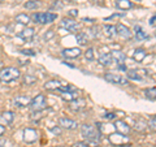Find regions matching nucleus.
Listing matches in <instances>:
<instances>
[{
    "label": "nucleus",
    "mask_w": 156,
    "mask_h": 147,
    "mask_svg": "<svg viewBox=\"0 0 156 147\" xmlns=\"http://www.w3.org/2000/svg\"><path fill=\"white\" fill-rule=\"evenodd\" d=\"M81 134L86 139V143L91 147H98L100 143L101 131L94 125L83 124L81 126Z\"/></svg>",
    "instance_id": "1"
},
{
    "label": "nucleus",
    "mask_w": 156,
    "mask_h": 147,
    "mask_svg": "<svg viewBox=\"0 0 156 147\" xmlns=\"http://www.w3.org/2000/svg\"><path fill=\"white\" fill-rule=\"evenodd\" d=\"M21 73H20V69L14 66H8V68H4V69L0 70V82L3 83H8V82H12V81H16L20 78Z\"/></svg>",
    "instance_id": "2"
},
{
    "label": "nucleus",
    "mask_w": 156,
    "mask_h": 147,
    "mask_svg": "<svg viewBox=\"0 0 156 147\" xmlns=\"http://www.w3.org/2000/svg\"><path fill=\"white\" fill-rule=\"evenodd\" d=\"M31 18L34 20L35 23H51L57 18L56 13L52 12H46V13H34Z\"/></svg>",
    "instance_id": "3"
},
{
    "label": "nucleus",
    "mask_w": 156,
    "mask_h": 147,
    "mask_svg": "<svg viewBox=\"0 0 156 147\" xmlns=\"http://www.w3.org/2000/svg\"><path fill=\"white\" fill-rule=\"evenodd\" d=\"M29 107H30V109H31L33 112H42L43 109H46V107H47L46 96L43 95V94L37 95V96L30 102Z\"/></svg>",
    "instance_id": "4"
},
{
    "label": "nucleus",
    "mask_w": 156,
    "mask_h": 147,
    "mask_svg": "<svg viewBox=\"0 0 156 147\" xmlns=\"http://www.w3.org/2000/svg\"><path fill=\"white\" fill-rule=\"evenodd\" d=\"M104 80L108 81L109 83H115V85H128L129 81L124 78L120 74H115V73H105L104 74Z\"/></svg>",
    "instance_id": "5"
},
{
    "label": "nucleus",
    "mask_w": 156,
    "mask_h": 147,
    "mask_svg": "<svg viewBox=\"0 0 156 147\" xmlns=\"http://www.w3.org/2000/svg\"><path fill=\"white\" fill-rule=\"evenodd\" d=\"M60 26L64 27V29H66V30L70 31V33H74V31H77L78 29H80V25H78V23L74 21V20L68 18V17H65V18L61 20Z\"/></svg>",
    "instance_id": "6"
},
{
    "label": "nucleus",
    "mask_w": 156,
    "mask_h": 147,
    "mask_svg": "<svg viewBox=\"0 0 156 147\" xmlns=\"http://www.w3.org/2000/svg\"><path fill=\"white\" fill-rule=\"evenodd\" d=\"M108 139L112 145H113L115 147L116 146H121L122 143H126V142H129V138H128V135H124V134H121V133H113V134H111L108 137Z\"/></svg>",
    "instance_id": "7"
},
{
    "label": "nucleus",
    "mask_w": 156,
    "mask_h": 147,
    "mask_svg": "<svg viewBox=\"0 0 156 147\" xmlns=\"http://www.w3.org/2000/svg\"><path fill=\"white\" fill-rule=\"evenodd\" d=\"M148 73L144 69H131L128 70V77L133 81H143L144 77H147Z\"/></svg>",
    "instance_id": "8"
},
{
    "label": "nucleus",
    "mask_w": 156,
    "mask_h": 147,
    "mask_svg": "<svg viewBox=\"0 0 156 147\" xmlns=\"http://www.w3.org/2000/svg\"><path fill=\"white\" fill-rule=\"evenodd\" d=\"M116 34H119L124 39H131V37H133V33L130 31V29L128 26H125L124 23H119L116 26Z\"/></svg>",
    "instance_id": "9"
},
{
    "label": "nucleus",
    "mask_w": 156,
    "mask_h": 147,
    "mask_svg": "<svg viewBox=\"0 0 156 147\" xmlns=\"http://www.w3.org/2000/svg\"><path fill=\"white\" fill-rule=\"evenodd\" d=\"M58 125H60L61 128H64V129L73 130V129H77L78 122L74 121V120L66 119V117H61V119H58Z\"/></svg>",
    "instance_id": "10"
},
{
    "label": "nucleus",
    "mask_w": 156,
    "mask_h": 147,
    "mask_svg": "<svg viewBox=\"0 0 156 147\" xmlns=\"http://www.w3.org/2000/svg\"><path fill=\"white\" fill-rule=\"evenodd\" d=\"M81 53H82V51L78 47H72V48H66V50H64L61 52V55L65 59H77V57L81 56Z\"/></svg>",
    "instance_id": "11"
},
{
    "label": "nucleus",
    "mask_w": 156,
    "mask_h": 147,
    "mask_svg": "<svg viewBox=\"0 0 156 147\" xmlns=\"http://www.w3.org/2000/svg\"><path fill=\"white\" fill-rule=\"evenodd\" d=\"M38 139V133L37 130H34L31 128H26L23 130V141L27 142V143H33Z\"/></svg>",
    "instance_id": "12"
},
{
    "label": "nucleus",
    "mask_w": 156,
    "mask_h": 147,
    "mask_svg": "<svg viewBox=\"0 0 156 147\" xmlns=\"http://www.w3.org/2000/svg\"><path fill=\"white\" fill-rule=\"evenodd\" d=\"M85 106H86V100L85 99H82V98H76V99H73L70 102V109L72 111H74V112H78V111H82L85 108Z\"/></svg>",
    "instance_id": "13"
},
{
    "label": "nucleus",
    "mask_w": 156,
    "mask_h": 147,
    "mask_svg": "<svg viewBox=\"0 0 156 147\" xmlns=\"http://www.w3.org/2000/svg\"><path fill=\"white\" fill-rule=\"evenodd\" d=\"M115 129L119 131V133L124 134V135H128V134L130 133V130H131L130 126L126 124V122L121 121V120H119V121H116V122H115Z\"/></svg>",
    "instance_id": "14"
},
{
    "label": "nucleus",
    "mask_w": 156,
    "mask_h": 147,
    "mask_svg": "<svg viewBox=\"0 0 156 147\" xmlns=\"http://www.w3.org/2000/svg\"><path fill=\"white\" fill-rule=\"evenodd\" d=\"M98 61H99L100 65L103 66H109L112 64V61H113V59H112L111 53H107V52H103L99 55V59H98Z\"/></svg>",
    "instance_id": "15"
},
{
    "label": "nucleus",
    "mask_w": 156,
    "mask_h": 147,
    "mask_svg": "<svg viewBox=\"0 0 156 147\" xmlns=\"http://www.w3.org/2000/svg\"><path fill=\"white\" fill-rule=\"evenodd\" d=\"M61 98L65 102H72L73 99L78 98V91L76 89H72V90H68V91H62L61 92Z\"/></svg>",
    "instance_id": "16"
},
{
    "label": "nucleus",
    "mask_w": 156,
    "mask_h": 147,
    "mask_svg": "<svg viewBox=\"0 0 156 147\" xmlns=\"http://www.w3.org/2000/svg\"><path fill=\"white\" fill-rule=\"evenodd\" d=\"M31 99L29 96H25V95H18L16 96V99H14V106L17 107H26L30 104Z\"/></svg>",
    "instance_id": "17"
},
{
    "label": "nucleus",
    "mask_w": 156,
    "mask_h": 147,
    "mask_svg": "<svg viewBox=\"0 0 156 147\" xmlns=\"http://www.w3.org/2000/svg\"><path fill=\"white\" fill-rule=\"evenodd\" d=\"M34 33H35V30H34L33 27H26V29H23V30L20 31L17 35L20 38H22V39H25V41H29V39H31L34 37Z\"/></svg>",
    "instance_id": "18"
},
{
    "label": "nucleus",
    "mask_w": 156,
    "mask_h": 147,
    "mask_svg": "<svg viewBox=\"0 0 156 147\" xmlns=\"http://www.w3.org/2000/svg\"><path fill=\"white\" fill-rule=\"evenodd\" d=\"M111 56H112V59H113V61L119 63V64H122V63L125 61V59H126V55H125L124 52L117 51V50L112 51V52H111Z\"/></svg>",
    "instance_id": "19"
},
{
    "label": "nucleus",
    "mask_w": 156,
    "mask_h": 147,
    "mask_svg": "<svg viewBox=\"0 0 156 147\" xmlns=\"http://www.w3.org/2000/svg\"><path fill=\"white\" fill-rule=\"evenodd\" d=\"M146 56H147V52H146V50H143V48H138V50H135L133 53V59L138 63L143 61Z\"/></svg>",
    "instance_id": "20"
},
{
    "label": "nucleus",
    "mask_w": 156,
    "mask_h": 147,
    "mask_svg": "<svg viewBox=\"0 0 156 147\" xmlns=\"http://www.w3.org/2000/svg\"><path fill=\"white\" fill-rule=\"evenodd\" d=\"M116 7L119 9H121V11H126V9L133 8V3L129 2V0H117Z\"/></svg>",
    "instance_id": "21"
},
{
    "label": "nucleus",
    "mask_w": 156,
    "mask_h": 147,
    "mask_svg": "<svg viewBox=\"0 0 156 147\" xmlns=\"http://www.w3.org/2000/svg\"><path fill=\"white\" fill-rule=\"evenodd\" d=\"M62 85V83L60 81H57V80H51V81H48L44 83V89L46 90H57L58 87H60Z\"/></svg>",
    "instance_id": "22"
},
{
    "label": "nucleus",
    "mask_w": 156,
    "mask_h": 147,
    "mask_svg": "<svg viewBox=\"0 0 156 147\" xmlns=\"http://www.w3.org/2000/svg\"><path fill=\"white\" fill-rule=\"evenodd\" d=\"M135 38H136V41H143V39H148V34L147 33H144V30L142 27H139V26H135Z\"/></svg>",
    "instance_id": "23"
},
{
    "label": "nucleus",
    "mask_w": 156,
    "mask_h": 147,
    "mask_svg": "<svg viewBox=\"0 0 156 147\" xmlns=\"http://www.w3.org/2000/svg\"><path fill=\"white\" fill-rule=\"evenodd\" d=\"M76 39H77V42L80 43L81 46H86L87 42H89V34H86V33H78L77 35H76Z\"/></svg>",
    "instance_id": "24"
},
{
    "label": "nucleus",
    "mask_w": 156,
    "mask_h": 147,
    "mask_svg": "<svg viewBox=\"0 0 156 147\" xmlns=\"http://www.w3.org/2000/svg\"><path fill=\"white\" fill-rule=\"evenodd\" d=\"M144 96L150 100H156V87H148V89H146L144 91Z\"/></svg>",
    "instance_id": "25"
},
{
    "label": "nucleus",
    "mask_w": 156,
    "mask_h": 147,
    "mask_svg": "<svg viewBox=\"0 0 156 147\" xmlns=\"http://www.w3.org/2000/svg\"><path fill=\"white\" fill-rule=\"evenodd\" d=\"M104 34L108 38H113L116 35V26L113 25H104Z\"/></svg>",
    "instance_id": "26"
},
{
    "label": "nucleus",
    "mask_w": 156,
    "mask_h": 147,
    "mask_svg": "<svg viewBox=\"0 0 156 147\" xmlns=\"http://www.w3.org/2000/svg\"><path fill=\"white\" fill-rule=\"evenodd\" d=\"M16 21L18 23H22V25H27V23L30 22V17L25 13H21V14H17L16 16Z\"/></svg>",
    "instance_id": "27"
},
{
    "label": "nucleus",
    "mask_w": 156,
    "mask_h": 147,
    "mask_svg": "<svg viewBox=\"0 0 156 147\" xmlns=\"http://www.w3.org/2000/svg\"><path fill=\"white\" fill-rule=\"evenodd\" d=\"M25 7L26 9H30V11H34V9H38L39 7H41V3L37 2V0H29V2L25 3Z\"/></svg>",
    "instance_id": "28"
},
{
    "label": "nucleus",
    "mask_w": 156,
    "mask_h": 147,
    "mask_svg": "<svg viewBox=\"0 0 156 147\" xmlns=\"http://www.w3.org/2000/svg\"><path fill=\"white\" fill-rule=\"evenodd\" d=\"M146 128H147V122H146L144 120H138L134 125V129L136 131H144Z\"/></svg>",
    "instance_id": "29"
},
{
    "label": "nucleus",
    "mask_w": 156,
    "mask_h": 147,
    "mask_svg": "<svg viewBox=\"0 0 156 147\" xmlns=\"http://www.w3.org/2000/svg\"><path fill=\"white\" fill-rule=\"evenodd\" d=\"M3 119L5 120L7 124H12L13 120H14V115H13V112H11V111H5V112H3Z\"/></svg>",
    "instance_id": "30"
},
{
    "label": "nucleus",
    "mask_w": 156,
    "mask_h": 147,
    "mask_svg": "<svg viewBox=\"0 0 156 147\" xmlns=\"http://www.w3.org/2000/svg\"><path fill=\"white\" fill-rule=\"evenodd\" d=\"M35 81H37V78L31 74H26L23 77V85H34Z\"/></svg>",
    "instance_id": "31"
},
{
    "label": "nucleus",
    "mask_w": 156,
    "mask_h": 147,
    "mask_svg": "<svg viewBox=\"0 0 156 147\" xmlns=\"http://www.w3.org/2000/svg\"><path fill=\"white\" fill-rule=\"evenodd\" d=\"M89 34H90L92 38H98V37H99V34H100V27H99V26L91 27L90 30H89Z\"/></svg>",
    "instance_id": "32"
},
{
    "label": "nucleus",
    "mask_w": 156,
    "mask_h": 147,
    "mask_svg": "<svg viewBox=\"0 0 156 147\" xmlns=\"http://www.w3.org/2000/svg\"><path fill=\"white\" fill-rule=\"evenodd\" d=\"M147 126L151 129V131H156V115L150 119V121L147 122Z\"/></svg>",
    "instance_id": "33"
},
{
    "label": "nucleus",
    "mask_w": 156,
    "mask_h": 147,
    "mask_svg": "<svg viewBox=\"0 0 156 147\" xmlns=\"http://www.w3.org/2000/svg\"><path fill=\"white\" fill-rule=\"evenodd\" d=\"M85 56H86V59L89 61L94 60V59H95V56H94V48H87L86 52H85Z\"/></svg>",
    "instance_id": "34"
},
{
    "label": "nucleus",
    "mask_w": 156,
    "mask_h": 147,
    "mask_svg": "<svg viewBox=\"0 0 156 147\" xmlns=\"http://www.w3.org/2000/svg\"><path fill=\"white\" fill-rule=\"evenodd\" d=\"M120 17H124V13H115V14H112L111 17H107L104 21H112V20H116V18H120Z\"/></svg>",
    "instance_id": "35"
},
{
    "label": "nucleus",
    "mask_w": 156,
    "mask_h": 147,
    "mask_svg": "<svg viewBox=\"0 0 156 147\" xmlns=\"http://www.w3.org/2000/svg\"><path fill=\"white\" fill-rule=\"evenodd\" d=\"M22 53V55H29V56H35V52H34L33 50H21L20 51Z\"/></svg>",
    "instance_id": "36"
},
{
    "label": "nucleus",
    "mask_w": 156,
    "mask_h": 147,
    "mask_svg": "<svg viewBox=\"0 0 156 147\" xmlns=\"http://www.w3.org/2000/svg\"><path fill=\"white\" fill-rule=\"evenodd\" d=\"M62 7H64V5H62V3H60V2H57V0H56V2H55V3H53V5L51 7V9H53V8H57V9H61Z\"/></svg>",
    "instance_id": "37"
},
{
    "label": "nucleus",
    "mask_w": 156,
    "mask_h": 147,
    "mask_svg": "<svg viewBox=\"0 0 156 147\" xmlns=\"http://www.w3.org/2000/svg\"><path fill=\"white\" fill-rule=\"evenodd\" d=\"M73 147H89V145H87L86 142H77V143H74Z\"/></svg>",
    "instance_id": "38"
},
{
    "label": "nucleus",
    "mask_w": 156,
    "mask_h": 147,
    "mask_svg": "<svg viewBox=\"0 0 156 147\" xmlns=\"http://www.w3.org/2000/svg\"><path fill=\"white\" fill-rule=\"evenodd\" d=\"M68 14L72 16V17H76V16H78V11H77V9H72V11L68 12Z\"/></svg>",
    "instance_id": "39"
},
{
    "label": "nucleus",
    "mask_w": 156,
    "mask_h": 147,
    "mask_svg": "<svg viewBox=\"0 0 156 147\" xmlns=\"http://www.w3.org/2000/svg\"><path fill=\"white\" fill-rule=\"evenodd\" d=\"M104 117L107 120H113V119H116V115L115 113H107V115H104Z\"/></svg>",
    "instance_id": "40"
},
{
    "label": "nucleus",
    "mask_w": 156,
    "mask_h": 147,
    "mask_svg": "<svg viewBox=\"0 0 156 147\" xmlns=\"http://www.w3.org/2000/svg\"><path fill=\"white\" fill-rule=\"evenodd\" d=\"M148 22H150V25H151V26L156 27V16H154L152 18H150V21H148Z\"/></svg>",
    "instance_id": "41"
},
{
    "label": "nucleus",
    "mask_w": 156,
    "mask_h": 147,
    "mask_svg": "<svg viewBox=\"0 0 156 147\" xmlns=\"http://www.w3.org/2000/svg\"><path fill=\"white\" fill-rule=\"evenodd\" d=\"M52 37H53V31H52V30H50V33H48V34H44V37H43V38L47 39V41H48V39L52 38Z\"/></svg>",
    "instance_id": "42"
},
{
    "label": "nucleus",
    "mask_w": 156,
    "mask_h": 147,
    "mask_svg": "<svg viewBox=\"0 0 156 147\" xmlns=\"http://www.w3.org/2000/svg\"><path fill=\"white\" fill-rule=\"evenodd\" d=\"M52 133L60 135V134H61V130H60V128H53V129H52Z\"/></svg>",
    "instance_id": "43"
},
{
    "label": "nucleus",
    "mask_w": 156,
    "mask_h": 147,
    "mask_svg": "<svg viewBox=\"0 0 156 147\" xmlns=\"http://www.w3.org/2000/svg\"><path fill=\"white\" fill-rule=\"evenodd\" d=\"M83 21H85L86 23H94L95 20H94V18H83Z\"/></svg>",
    "instance_id": "44"
},
{
    "label": "nucleus",
    "mask_w": 156,
    "mask_h": 147,
    "mask_svg": "<svg viewBox=\"0 0 156 147\" xmlns=\"http://www.w3.org/2000/svg\"><path fill=\"white\" fill-rule=\"evenodd\" d=\"M119 69L120 70H126V66H125L124 63H122V64H119Z\"/></svg>",
    "instance_id": "45"
},
{
    "label": "nucleus",
    "mask_w": 156,
    "mask_h": 147,
    "mask_svg": "<svg viewBox=\"0 0 156 147\" xmlns=\"http://www.w3.org/2000/svg\"><path fill=\"white\" fill-rule=\"evenodd\" d=\"M20 63V65H25V64H29V61L27 60H18Z\"/></svg>",
    "instance_id": "46"
},
{
    "label": "nucleus",
    "mask_w": 156,
    "mask_h": 147,
    "mask_svg": "<svg viewBox=\"0 0 156 147\" xmlns=\"http://www.w3.org/2000/svg\"><path fill=\"white\" fill-rule=\"evenodd\" d=\"M4 131H5V128H4L3 125H0V135H3Z\"/></svg>",
    "instance_id": "47"
},
{
    "label": "nucleus",
    "mask_w": 156,
    "mask_h": 147,
    "mask_svg": "<svg viewBox=\"0 0 156 147\" xmlns=\"http://www.w3.org/2000/svg\"><path fill=\"white\" fill-rule=\"evenodd\" d=\"M3 68V61H0V69H2Z\"/></svg>",
    "instance_id": "48"
},
{
    "label": "nucleus",
    "mask_w": 156,
    "mask_h": 147,
    "mask_svg": "<svg viewBox=\"0 0 156 147\" xmlns=\"http://www.w3.org/2000/svg\"><path fill=\"white\" fill-rule=\"evenodd\" d=\"M116 147H130V146H116Z\"/></svg>",
    "instance_id": "49"
},
{
    "label": "nucleus",
    "mask_w": 156,
    "mask_h": 147,
    "mask_svg": "<svg viewBox=\"0 0 156 147\" xmlns=\"http://www.w3.org/2000/svg\"><path fill=\"white\" fill-rule=\"evenodd\" d=\"M68 2H77V0H68Z\"/></svg>",
    "instance_id": "50"
},
{
    "label": "nucleus",
    "mask_w": 156,
    "mask_h": 147,
    "mask_svg": "<svg viewBox=\"0 0 156 147\" xmlns=\"http://www.w3.org/2000/svg\"><path fill=\"white\" fill-rule=\"evenodd\" d=\"M56 147H65V146H56Z\"/></svg>",
    "instance_id": "51"
},
{
    "label": "nucleus",
    "mask_w": 156,
    "mask_h": 147,
    "mask_svg": "<svg viewBox=\"0 0 156 147\" xmlns=\"http://www.w3.org/2000/svg\"><path fill=\"white\" fill-rule=\"evenodd\" d=\"M155 37H156V31H155Z\"/></svg>",
    "instance_id": "52"
},
{
    "label": "nucleus",
    "mask_w": 156,
    "mask_h": 147,
    "mask_svg": "<svg viewBox=\"0 0 156 147\" xmlns=\"http://www.w3.org/2000/svg\"><path fill=\"white\" fill-rule=\"evenodd\" d=\"M136 2H140V0H136Z\"/></svg>",
    "instance_id": "53"
},
{
    "label": "nucleus",
    "mask_w": 156,
    "mask_h": 147,
    "mask_svg": "<svg viewBox=\"0 0 156 147\" xmlns=\"http://www.w3.org/2000/svg\"><path fill=\"white\" fill-rule=\"evenodd\" d=\"M0 2H2V0H0Z\"/></svg>",
    "instance_id": "54"
}]
</instances>
